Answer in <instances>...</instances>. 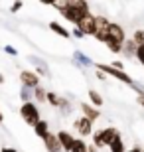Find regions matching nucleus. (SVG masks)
Wrapping results in <instances>:
<instances>
[{
  "instance_id": "1",
  "label": "nucleus",
  "mask_w": 144,
  "mask_h": 152,
  "mask_svg": "<svg viewBox=\"0 0 144 152\" xmlns=\"http://www.w3.org/2000/svg\"><path fill=\"white\" fill-rule=\"evenodd\" d=\"M95 69H99V71H103V73L109 77H115L116 81H121V83H124V85H130L132 87L134 85V79L130 77V75L126 73V71H121V69H115V67H111L109 63H95Z\"/></svg>"
},
{
  "instance_id": "2",
  "label": "nucleus",
  "mask_w": 144,
  "mask_h": 152,
  "mask_svg": "<svg viewBox=\"0 0 144 152\" xmlns=\"http://www.w3.org/2000/svg\"><path fill=\"white\" fill-rule=\"evenodd\" d=\"M20 115H22L24 123L30 124V126H36V124L42 121V117H39V109L36 103H24L22 107H20Z\"/></svg>"
},
{
  "instance_id": "3",
  "label": "nucleus",
  "mask_w": 144,
  "mask_h": 152,
  "mask_svg": "<svg viewBox=\"0 0 144 152\" xmlns=\"http://www.w3.org/2000/svg\"><path fill=\"white\" fill-rule=\"evenodd\" d=\"M109 26H111L109 18H107L105 14H97V16H95V28H97V32H95V39H99V42L105 44L107 38H109Z\"/></svg>"
},
{
  "instance_id": "4",
  "label": "nucleus",
  "mask_w": 144,
  "mask_h": 152,
  "mask_svg": "<svg viewBox=\"0 0 144 152\" xmlns=\"http://www.w3.org/2000/svg\"><path fill=\"white\" fill-rule=\"evenodd\" d=\"M20 83L28 89H38L39 87V75L36 71H30V69H22L20 71Z\"/></svg>"
},
{
  "instance_id": "5",
  "label": "nucleus",
  "mask_w": 144,
  "mask_h": 152,
  "mask_svg": "<svg viewBox=\"0 0 144 152\" xmlns=\"http://www.w3.org/2000/svg\"><path fill=\"white\" fill-rule=\"evenodd\" d=\"M73 129L77 130L81 136H91L95 132L93 130V121H89L87 117H79L73 121Z\"/></svg>"
},
{
  "instance_id": "6",
  "label": "nucleus",
  "mask_w": 144,
  "mask_h": 152,
  "mask_svg": "<svg viewBox=\"0 0 144 152\" xmlns=\"http://www.w3.org/2000/svg\"><path fill=\"white\" fill-rule=\"evenodd\" d=\"M111 42H115V44H121L124 45V42H126V34H124V28H122L121 24L116 22H111V26H109V38Z\"/></svg>"
},
{
  "instance_id": "7",
  "label": "nucleus",
  "mask_w": 144,
  "mask_h": 152,
  "mask_svg": "<svg viewBox=\"0 0 144 152\" xmlns=\"http://www.w3.org/2000/svg\"><path fill=\"white\" fill-rule=\"evenodd\" d=\"M77 28L81 30L85 36H93L95 38V32H97V28H95V16L93 14H85V16L79 20Z\"/></svg>"
},
{
  "instance_id": "8",
  "label": "nucleus",
  "mask_w": 144,
  "mask_h": 152,
  "mask_svg": "<svg viewBox=\"0 0 144 152\" xmlns=\"http://www.w3.org/2000/svg\"><path fill=\"white\" fill-rule=\"evenodd\" d=\"M57 138H59V144H61V148H63V152H71L77 136H73L69 130H59V132H57Z\"/></svg>"
},
{
  "instance_id": "9",
  "label": "nucleus",
  "mask_w": 144,
  "mask_h": 152,
  "mask_svg": "<svg viewBox=\"0 0 144 152\" xmlns=\"http://www.w3.org/2000/svg\"><path fill=\"white\" fill-rule=\"evenodd\" d=\"M44 146L48 152H63V148H61L59 144V138H57V134H53V132H50V134L44 138Z\"/></svg>"
},
{
  "instance_id": "10",
  "label": "nucleus",
  "mask_w": 144,
  "mask_h": 152,
  "mask_svg": "<svg viewBox=\"0 0 144 152\" xmlns=\"http://www.w3.org/2000/svg\"><path fill=\"white\" fill-rule=\"evenodd\" d=\"M101 136H103V144L109 146L115 138H118V136H122V134H121V130L115 129V126H105V129H101Z\"/></svg>"
},
{
  "instance_id": "11",
  "label": "nucleus",
  "mask_w": 144,
  "mask_h": 152,
  "mask_svg": "<svg viewBox=\"0 0 144 152\" xmlns=\"http://www.w3.org/2000/svg\"><path fill=\"white\" fill-rule=\"evenodd\" d=\"M79 109H81V111H83V117H87L89 121H99V117H101V111L97 107H93V105H91V103H81V105H79Z\"/></svg>"
},
{
  "instance_id": "12",
  "label": "nucleus",
  "mask_w": 144,
  "mask_h": 152,
  "mask_svg": "<svg viewBox=\"0 0 144 152\" xmlns=\"http://www.w3.org/2000/svg\"><path fill=\"white\" fill-rule=\"evenodd\" d=\"M73 59H75V63H77L79 67H93L95 69V61L89 56H85L83 51L75 50V51H73Z\"/></svg>"
},
{
  "instance_id": "13",
  "label": "nucleus",
  "mask_w": 144,
  "mask_h": 152,
  "mask_svg": "<svg viewBox=\"0 0 144 152\" xmlns=\"http://www.w3.org/2000/svg\"><path fill=\"white\" fill-rule=\"evenodd\" d=\"M61 16L65 18L67 22H71L73 26H77V24H79V20L83 18V14H81V12H77V10H73V8H69V6H67L65 10H61Z\"/></svg>"
},
{
  "instance_id": "14",
  "label": "nucleus",
  "mask_w": 144,
  "mask_h": 152,
  "mask_svg": "<svg viewBox=\"0 0 144 152\" xmlns=\"http://www.w3.org/2000/svg\"><path fill=\"white\" fill-rule=\"evenodd\" d=\"M67 6L69 8H73V10L81 12V14H91V8H89V2H85V0H67Z\"/></svg>"
},
{
  "instance_id": "15",
  "label": "nucleus",
  "mask_w": 144,
  "mask_h": 152,
  "mask_svg": "<svg viewBox=\"0 0 144 152\" xmlns=\"http://www.w3.org/2000/svg\"><path fill=\"white\" fill-rule=\"evenodd\" d=\"M136 50H138V45L134 44V39L126 38V42H124V45H122V53H124V57H128V59L136 57Z\"/></svg>"
},
{
  "instance_id": "16",
  "label": "nucleus",
  "mask_w": 144,
  "mask_h": 152,
  "mask_svg": "<svg viewBox=\"0 0 144 152\" xmlns=\"http://www.w3.org/2000/svg\"><path fill=\"white\" fill-rule=\"evenodd\" d=\"M50 30L53 32V34H57V36H61V38H65V39H69L71 38V32L69 30H65V26H61L59 22H50Z\"/></svg>"
},
{
  "instance_id": "17",
  "label": "nucleus",
  "mask_w": 144,
  "mask_h": 152,
  "mask_svg": "<svg viewBox=\"0 0 144 152\" xmlns=\"http://www.w3.org/2000/svg\"><path fill=\"white\" fill-rule=\"evenodd\" d=\"M34 132H36V136H39V138L44 140L45 136L50 134V124H48V121H44V118H42V121L34 126Z\"/></svg>"
},
{
  "instance_id": "18",
  "label": "nucleus",
  "mask_w": 144,
  "mask_h": 152,
  "mask_svg": "<svg viewBox=\"0 0 144 152\" xmlns=\"http://www.w3.org/2000/svg\"><path fill=\"white\" fill-rule=\"evenodd\" d=\"M87 95H89V103H91V105H93V107H103V97H101V93L99 91H95V89H89L87 91Z\"/></svg>"
},
{
  "instance_id": "19",
  "label": "nucleus",
  "mask_w": 144,
  "mask_h": 152,
  "mask_svg": "<svg viewBox=\"0 0 144 152\" xmlns=\"http://www.w3.org/2000/svg\"><path fill=\"white\" fill-rule=\"evenodd\" d=\"M20 99H22V105L24 103H32L34 101V89H28V87H20Z\"/></svg>"
},
{
  "instance_id": "20",
  "label": "nucleus",
  "mask_w": 144,
  "mask_h": 152,
  "mask_svg": "<svg viewBox=\"0 0 144 152\" xmlns=\"http://www.w3.org/2000/svg\"><path fill=\"white\" fill-rule=\"evenodd\" d=\"M109 150L111 152H126V148H124V140H122V136H118V138H115V140L109 144Z\"/></svg>"
},
{
  "instance_id": "21",
  "label": "nucleus",
  "mask_w": 144,
  "mask_h": 152,
  "mask_svg": "<svg viewBox=\"0 0 144 152\" xmlns=\"http://www.w3.org/2000/svg\"><path fill=\"white\" fill-rule=\"evenodd\" d=\"M34 101L36 103H45L48 101V91H45L42 85H39L38 89H34Z\"/></svg>"
},
{
  "instance_id": "22",
  "label": "nucleus",
  "mask_w": 144,
  "mask_h": 152,
  "mask_svg": "<svg viewBox=\"0 0 144 152\" xmlns=\"http://www.w3.org/2000/svg\"><path fill=\"white\" fill-rule=\"evenodd\" d=\"M71 152H89V144L81 138H75V144H73Z\"/></svg>"
},
{
  "instance_id": "23",
  "label": "nucleus",
  "mask_w": 144,
  "mask_h": 152,
  "mask_svg": "<svg viewBox=\"0 0 144 152\" xmlns=\"http://www.w3.org/2000/svg\"><path fill=\"white\" fill-rule=\"evenodd\" d=\"M48 103H50L51 107H59L61 97L57 95V93H53V91H48Z\"/></svg>"
},
{
  "instance_id": "24",
  "label": "nucleus",
  "mask_w": 144,
  "mask_h": 152,
  "mask_svg": "<svg viewBox=\"0 0 144 152\" xmlns=\"http://www.w3.org/2000/svg\"><path fill=\"white\" fill-rule=\"evenodd\" d=\"M132 39H134V44H136V45H138V48H140V45H144V30H134V34H132Z\"/></svg>"
},
{
  "instance_id": "25",
  "label": "nucleus",
  "mask_w": 144,
  "mask_h": 152,
  "mask_svg": "<svg viewBox=\"0 0 144 152\" xmlns=\"http://www.w3.org/2000/svg\"><path fill=\"white\" fill-rule=\"evenodd\" d=\"M105 44H107V48H109V51H113V53H122V45L121 44H115V42H111V39H107Z\"/></svg>"
},
{
  "instance_id": "26",
  "label": "nucleus",
  "mask_w": 144,
  "mask_h": 152,
  "mask_svg": "<svg viewBox=\"0 0 144 152\" xmlns=\"http://www.w3.org/2000/svg\"><path fill=\"white\" fill-rule=\"evenodd\" d=\"M93 146H97V148H103V146H105V144H103L101 130H95V132H93Z\"/></svg>"
},
{
  "instance_id": "27",
  "label": "nucleus",
  "mask_w": 144,
  "mask_h": 152,
  "mask_svg": "<svg viewBox=\"0 0 144 152\" xmlns=\"http://www.w3.org/2000/svg\"><path fill=\"white\" fill-rule=\"evenodd\" d=\"M59 107L63 109V115H69V113H71V103L67 101V99H63V97H61V103H59Z\"/></svg>"
},
{
  "instance_id": "28",
  "label": "nucleus",
  "mask_w": 144,
  "mask_h": 152,
  "mask_svg": "<svg viewBox=\"0 0 144 152\" xmlns=\"http://www.w3.org/2000/svg\"><path fill=\"white\" fill-rule=\"evenodd\" d=\"M71 38H77V39H81V38H85V34H83V32H81V30L77 28V26H75V28L71 30Z\"/></svg>"
},
{
  "instance_id": "29",
  "label": "nucleus",
  "mask_w": 144,
  "mask_h": 152,
  "mask_svg": "<svg viewBox=\"0 0 144 152\" xmlns=\"http://www.w3.org/2000/svg\"><path fill=\"white\" fill-rule=\"evenodd\" d=\"M2 50H4L6 53H8V56H14V57L18 56V50H16V48H12V45H4Z\"/></svg>"
},
{
  "instance_id": "30",
  "label": "nucleus",
  "mask_w": 144,
  "mask_h": 152,
  "mask_svg": "<svg viewBox=\"0 0 144 152\" xmlns=\"http://www.w3.org/2000/svg\"><path fill=\"white\" fill-rule=\"evenodd\" d=\"M111 67H115V69H121V71H124V63L122 61H113V63H109Z\"/></svg>"
},
{
  "instance_id": "31",
  "label": "nucleus",
  "mask_w": 144,
  "mask_h": 152,
  "mask_svg": "<svg viewBox=\"0 0 144 152\" xmlns=\"http://www.w3.org/2000/svg\"><path fill=\"white\" fill-rule=\"evenodd\" d=\"M22 2H16V4H12L10 6V12H12V14H14V12H18V10H22Z\"/></svg>"
},
{
  "instance_id": "32",
  "label": "nucleus",
  "mask_w": 144,
  "mask_h": 152,
  "mask_svg": "<svg viewBox=\"0 0 144 152\" xmlns=\"http://www.w3.org/2000/svg\"><path fill=\"white\" fill-rule=\"evenodd\" d=\"M95 75H97V79H99V81H105V79H107V75L103 73V71H99V69H95Z\"/></svg>"
},
{
  "instance_id": "33",
  "label": "nucleus",
  "mask_w": 144,
  "mask_h": 152,
  "mask_svg": "<svg viewBox=\"0 0 144 152\" xmlns=\"http://www.w3.org/2000/svg\"><path fill=\"white\" fill-rule=\"evenodd\" d=\"M136 101H138V105H140V107H144V93H140V95L136 97Z\"/></svg>"
},
{
  "instance_id": "34",
  "label": "nucleus",
  "mask_w": 144,
  "mask_h": 152,
  "mask_svg": "<svg viewBox=\"0 0 144 152\" xmlns=\"http://www.w3.org/2000/svg\"><path fill=\"white\" fill-rule=\"evenodd\" d=\"M0 152H18V150H14V148H0Z\"/></svg>"
},
{
  "instance_id": "35",
  "label": "nucleus",
  "mask_w": 144,
  "mask_h": 152,
  "mask_svg": "<svg viewBox=\"0 0 144 152\" xmlns=\"http://www.w3.org/2000/svg\"><path fill=\"white\" fill-rule=\"evenodd\" d=\"M140 150H142L140 146H134V148H130V150H126V152H140Z\"/></svg>"
},
{
  "instance_id": "36",
  "label": "nucleus",
  "mask_w": 144,
  "mask_h": 152,
  "mask_svg": "<svg viewBox=\"0 0 144 152\" xmlns=\"http://www.w3.org/2000/svg\"><path fill=\"white\" fill-rule=\"evenodd\" d=\"M89 152H97V146H93V144H89Z\"/></svg>"
},
{
  "instance_id": "37",
  "label": "nucleus",
  "mask_w": 144,
  "mask_h": 152,
  "mask_svg": "<svg viewBox=\"0 0 144 152\" xmlns=\"http://www.w3.org/2000/svg\"><path fill=\"white\" fill-rule=\"evenodd\" d=\"M4 123V115H2V111H0V124Z\"/></svg>"
},
{
  "instance_id": "38",
  "label": "nucleus",
  "mask_w": 144,
  "mask_h": 152,
  "mask_svg": "<svg viewBox=\"0 0 144 152\" xmlns=\"http://www.w3.org/2000/svg\"><path fill=\"white\" fill-rule=\"evenodd\" d=\"M0 83H4V75L0 73Z\"/></svg>"
},
{
  "instance_id": "39",
  "label": "nucleus",
  "mask_w": 144,
  "mask_h": 152,
  "mask_svg": "<svg viewBox=\"0 0 144 152\" xmlns=\"http://www.w3.org/2000/svg\"><path fill=\"white\" fill-rule=\"evenodd\" d=\"M140 152H144V150H140Z\"/></svg>"
}]
</instances>
